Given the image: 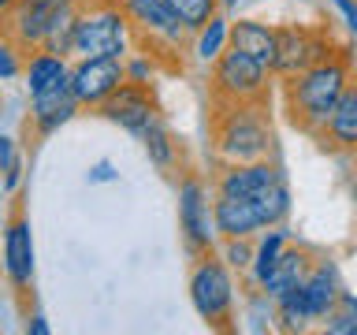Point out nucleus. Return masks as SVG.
<instances>
[{"label":"nucleus","instance_id":"c9c22d12","mask_svg":"<svg viewBox=\"0 0 357 335\" xmlns=\"http://www.w3.org/2000/svg\"><path fill=\"white\" fill-rule=\"evenodd\" d=\"M350 156H354V172H357V149H354V153H350Z\"/></svg>","mask_w":357,"mask_h":335},{"label":"nucleus","instance_id":"c85d7f7f","mask_svg":"<svg viewBox=\"0 0 357 335\" xmlns=\"http://www.w3.org/2000/svg\"><path fill=\"white\" fill-rule=\"evenodd\" d=\"M86 183L89 186H105V183H119V172H116V164L112 161H97L93 168L86 172Z\"/></svg>","mask_w":357,"mask_h":335},{"label":"nucleus","instance_id":"2eb2a0df","mask_svg":"<svg viewBox=\"0 0 357 335\" xmlns=\"http://www.w3.org/2000/svg\"><path fill=\"white\" fill-rule=\"evenodd\" d=\"M212 231L216 239H257L264 231V216L253 198L212 194Z\"/></svg>","mask_w":357,"mask_h":335},{"label":"nucleus","instance_id":"4468645a","mask_svg":"<svg viewBox=\"0 0 357 335\" xmlns=\"http://www.w3.org/2000/svg\"><path fill=\"white\" fill-rule=\"evenodd\" d=\"M4 272H8V283L19 295H26L33 283V234H30V220L22 212V205H15L4 228Z\"/></svg>","mask_w":357,"mask_h":335},{"label":"nucleus","instance_id":"f704fd0d","mask_svg":"<svg viewBox=\"0 0 357 335\" xmlns=\"http://www.w3.org/2000/svg\"><path fill=\"white\" fill-rule=\"evenodd\" d=\"M350 194H354V205H357V172H354V183H350Z\"/></svg>","mask_w":357,"mask_h":335},{"label":"nucleus","instance_id":"7ed1b4c3","mask_svg":"<svg viewBox=\"0 0 357 335\" xmlns=\"http://www.w3.org/2000/svg\"><path fill=\"white\" fill-rule=\"evenodd\" d=\"M123 15L130 27V45H138L160 71H183L190 52V34L183 22L172 15L164 0H119Z\"/></svg>","mask_w":357,"mask_h":335},{"label":"nucleus","instance_id":"f257e3e1","mask_svg":"<svg viewBox=\"0 0 357 335\" xmlns=\"http://www.w3.org/2000/svg\"><path fill=\"white\" fill-rule=\"evenodd\" d=\"M354 67H357L354 49H350V45H339L335 52H328L324 60L305 67V71L275 78L279 94H283V112H287L290 127L301 131L305 138H312V134L324 127V119L331 116L335 100L342 97V89H346V82H350Z\"/></svg>","mask_w":357,"mask_h":335},{"label":"nucleus","instance_id":"c756f323","mask_svg":"<svg viewBox=\"0 0 357 335\" xmlns=\"http://www.w3.org/2000/svg\"><path fill=\"white\" fill-rule=\"evenodd\" d=\"M19 161V145H15V138H8V134H0V175L8 172L11 164Z\"/></svg>","mask_w":357,"mask_h":335},{"label":"nucleus","instance_id":"393cba45","mask_svg":"<svg viewBox=\"0 0 357 335\" xmlns=\"http://www.w3.org/2000/svg\"><path fill=\"white\" fill-rule=\"evenodd\" d=\"M324 332L328 335H357V302L346 295V290L331 306L328 317H324Z\"/></svg>","mask_w":357,"mask_h":335},{"label":"nucleus","instance_id":"a878e982","mask_svg":"<svg viewBox=\"0 0 357 335\" xmlns=\"http://www.w3.org/2000/svg\"><path fill=\"white\" fill-rule=\"evenodd\" d=\"M227 268L234 276H245L250 272V261H253V239H220V250H216Z\"/></svg>","mask_w":357,"mask_h":335},{"label":"nucleus","instance_id":"6ab92c4d","mask_svg":"<svg viewBox=\"0 0 357 335\" xmlns=\"http://www.w3.org/2000/svg\"><path fill=\"white\" fill-rule=\"evenodd\" d=\"M227 45L245 52V56H253L257 64H264L268 71H272L275 27H268V22H261V19H238V22H231V30H227Z\"/></svg>","mask_w":357,"mask_h":335},{"label":"nucleus","instance_id":"f8f14e48","mask_svg":"<svg viewBox=\"0 0 357 335\" xmlns=\"http://www.w3.org/2000/svg\"><path fill=\"white\" fill-rule=\"evenodd\" d=\"M312 142L331 156H350L357 149V67H354L350 82L342 89V97L335 100L331 116L324 119V127L317 134H312Z\"/></svg>","mask_w":357,"mask_h":335},{"label":"nucleus","instance_id":"473e14b6","mask_svg":"<svg viewBox=\"0 0 357 335\" xmlns=\"http://www.w3.org/2000/svg\"><path fill=\"white\" fill-rule=\"evenodd\" d=\"M26 335H49V324H45L41 313H33V317H26Z\"/></svg>","mask_w":357,"mask_h":335},{"label":"nucleus","instance_id":"a211bd4d","mask_svg":"<svg viewBox=\"0 0 357 335\" xmlns=\"http://www.w3.org/2000/svg\"><path fill=\"white\" fill-rule=\"evenodd\" d=\"M298 295H301V302H305L309 320H324V317L331 313V306L339 302V295H342L335 268H331L328 261H320V257H317V265L309 268V276H305V279H301Z\"/></svg>","mask_w":357,"mask_h":335},{"label":"nucleus","instance_id":"5701e85b","mask_svg":"<svg viewBox=\"0 0 357 335\" xmlns=\"http://www.w3.org/2000/svg\"><path fill=\"white\" fill-rule=\"evenodd\" d=\"M227 30H231V22L223 19V11H216L205 27L194 30V38H190V52H194L201 64H212L223 49H227Z\"/></svg>","mask_w":357,"mask_h":335},{"label":"nucleus","instance_id":"cd10ccee","mask_svg":"<svg viewBox=\"0 0 357 335\" xmlns=\"http://www.w3.org/2000/svg\"><path fill=\"white\" fill-rule=\"evenodd\" d=\"M22 75V52L15 45L0 41V82H11V78Z\"/></svg>","mask_w":357,"mask_h":335},{"label":"nucleus","instance_id":"f3484780","mask_svg":"<svg viewBox=\"0 0 357 335\" xmlns=\"http://www.w3.org/2000/svg\"><path fill=\"white\" fill-rule=\"evenodd\" d=\"M317 265V253L312 250H305V246H283V253H279V261L272 265V272H268L264 279H261V295H268L272 302H279L287 295V290H294V287H301V279L309 276V268Z\"/></svg>","mask_w":357,"mask_h":335},{"label":"nucleus","instance_id":"39448f33","mask_svg":"<svg viewBox=\"0 0 357 335\" xmlns=\"http://www.w3.org/2000/svg\"><path fill=\"white\" fill-rule=\"evenodd\" d=\"M130 52V27L119 0H78L71 60L89 56H127Z\"/></svg>","mask_w":357,"mask_h":335},{"label":"nucleus","instance_id":"2f4dec72","mask_svg":"<svg viewBox=\"0 0 357 335\" xmlns=\"http://www.w3.org/2000/svg\"><path fill=\"white\" fill-rule=\"evenodd\" d=\"M331 4L342 11V15H346V27L357 34V0H331Z\"/></svg>","mask_w":357,"mask_h":335},{"label":"nucleus","instance_id":"6e6552de","mask_svg":"<svg viewBox=\"0 0 357 335\" xmlns=\"http://www.w3.org/2000/svg\"><path fill=\"white\" fill-rule=\"evenodd\" d=\"M75 4L78 0H15L8 8V15L0 19V41L15 45L22 56L41 49V41L56 22V15L71 11Z\"/></svg>","mask_w":357,"mask_h":335},{"label":"nucleus","instance_id":"aec40b11","mask_svg":"<svg viewBox=\"0 0 357 335\" xmlns=\"http://www.w3.org/2000/svg\"><path fill=\"white\" fill-rule=\"evenodd\" d=\"M67 56H56L49 49H33L26 52V64H22V78H26V89H30V97L33 94H45V89H52V86H60L63 78H67Z\"/></svg>","mask_w":357,"mask_h":335},{"label":"nucleus","instance_id":"ddd939ff","mask_svg":"<svg viewBox=\"0 0 357 335\" xmlns=\"http://www.w3.org/2000/svg\"><path fill=\"white\" fill-rule=\"evenodd\" d=\"M283 168H279L275 156L268 161H250V164H220L216 175H212V194H231V198H257L264 186L279 183Z\"/></svg>","mask_w":357,"mask_h":335},{"label":"nucleus","instance_id":"4be33fe9","mask_svg":"<svg viewBox=\"0 0 357 335\" xmlns=\"http://www.w3.org/2000/svg\"><path fill=\"white\" fill-rule=\"evenodd\" d=\"M138 142H142V149H145V156H149L153 168H160V172H175V168H178V153H183V149H178L175 134L164 127V119H156Z\"/></svg>","mask_w":357,"mask_h":335},{"label":"nucleus","instance_id":"1a4fd4ad","mask_svg":"<svg viewBox=\"0 0 357 335\" xmlns=\"http://www.w3.org/2000/svg\"><path fill=\"white\" fill-rule=\"evenodd\" d=\"M178 231H183L190 253L216 250L208 183L201 175H194V172H183V179H178Z\"/></svg>","mask_w":357,"mask_h":335},{"label":"nucleus","instance_id":"b1692460","mask_svg":"<svg viewBox=\"0 0 357 335\" xmlns=\"http://www.w3.org/2000/svg\"><path fill=\"white\" fill-rule=\"evenodd\" d=\"M164 4L172 8V15L183 22L190 34H194V30H201L223 8V0H164Z\"/></svg>","mask_w":357,"mask_h":335},{"label":"nucleus","instance_id":"412c9836","mask_svg":"<svg viewBox=\"0 0 357 335\" xmlns=\"http://www.w3.org/2000/svg\"><path fill=\"white\" fill-rule=\"evenodd\" d=\"M290 242V234L283 223H275V228H264L261 234L253 239V261H250V290L261 287V279L272 272V265L279 261V253H283V246Z\"/></svg>","mask_w":357,"mask_h":335},{"label":"nucleus","instance_id":"f03ea898","mask_svg":"<svg viewBox=\"0 0 357 335\" xmlns=\"http://www.w3.org/2000/svg\"><path fill=\"white\" fill-rule=\"evenodd\" d=\"M205 127L220 164H250L275 156L272 112L264 100H212Z\"/></svg>","mask_w":357,"mask_h":335},{"label":"nucleus","instance_id":"72a5a7b5","mask_svg":"<svg viewBox=\"0 0 357 335\" xmlns=\"http://www.w3.org/2000/svg\"><path fill=\"white\" fill-rule=\"evenodd\" d=\"M11 4H15V0H0V19L8 15V8H11Z\"/></svg>","mask_w":357,"mask_h":335},{"label":"nucleus","instance_id":"423d86ee","mask_svg":"<svg viewBox=\"0 0 357 335\" xmlns=\"http://www.w3.org/2000/svg\"><path fill=\"white\" fill-rule=\"evenodd\" d=\"M275 75L264 64L238 49H223L216 60L208 64V100H264L272 97Z\"/></svg>","mask_w":357,"mask_h":335},{"label":"nucleus","instance_id":"7c9ffc66","mask_svg":"<svg viewBox=\"0 0 357 335\" xmlns=\"http://www.w3.org/2000/svg\"><path fill=\"white\" fill-rule=\"evenodd\" d=\"M19 183H22V161H15V164L4 172V194H15Z\"/></svg>","mask_w":357,"mask_h":335},{"label":"nucleus","instance_id":"9b49d317","mask_svg":"<svg viewBox=\"0 0 357 335\" xmlns=\"http://www.w3.org/2000/svg\"><path fill=\"white\" fill-rule=\"evenodd\" d=\"M127 71H123V56H89V60H75L67 67V86H71L75 100L89 112L116 89Z\"/></svg>","mask_w":357,"mask_h":335},{"label":"nucleus","instance_id":"bb28decb","mask_svg":"<svg viewBox=\"0 0 357 335\" xmlns=\"http://www.w3.org/2000/svg\"><path fill=\"white\" fill-rule=\"evenodd\" d=\"M123 71H127V82H145V86H153V78H156V67L145 52H138V56H123Z\"/></svg>","mask_w":357,"mask_h":335},{"label":"nucleus","instance_id":"dca6fc26","mask_svg":"<svg viewBox=\"0 0 357 335\" xmlns=\"http://www.w3.org/2000/svg\"><path fill=\"white\" fill-rule=\"evenodd\" d=\"M78 112H82V105L75 100L71 86H67V78H63L60 86L30 97V123L26 127L33 131V138H49V134H56L63 123H71Z\"/></svg>","mask_w":357,"mask_h":335},{"label":"nucleus","instance_id":"9d476101","mask_svg":"<svg viewBox=\"0 0 357 335\" xmlns=\"http://www.w3.org/2000/svg\"><path fill=\"white\" fill-rule=\"evenodd\" d=\"M97 116H105L108 123H116L119 131H127V134H134V138H142V134L149 131L156 119H160V105H156L153 86L127 82V78H123V82L97 105Z\"/></svg>","mask_w":357,"mask_h":335},{"label":"nucleus","instance_id":"20e7f679","mask_svg":"<svg viewBox=\"0 0 357 335\" xmlns=\"http://www.w3.org/2000/svg\"><path fill=\"white\" fill-rule=\"evenodd\" d=\"M186 290H190L194 313L212 332H234V317H238V283H234V272L216 250L194 253Z\"/></svg>","mask_w":357,"mask_h":335},{"label":"nucleus","instance_id":"0eeeda50","mask_svg":"<svg viewBox=\"0 0 357 335\" xmlns=\"http://www.w3.org/2000/svg\"><path fill=\"white\" fill-rule=\"evenodd\" d=\"M339 49L331 27H309V22H279L275 27V60H272V75L287 78L312 67L317 60H324L328 52Z\"/></svg>","mask_w":357,"mask_h":335}]
</instances>
